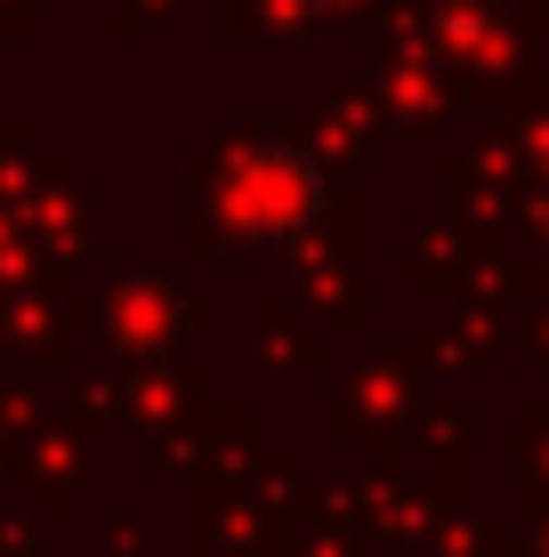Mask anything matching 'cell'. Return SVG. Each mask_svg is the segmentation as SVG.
Listing matches in <instances>:
<instances>
[{
    "label": "cell",
    "instance_id": "obj_1",
    "mask_svg": "<svg viewBox=\"0 0 549 557\" xmlns=\"http://www.w3.org/2000/svg\"><path fill=\"white\" fill-rule=\"evenodd\" d=\"M299 178H315V162L308 153H259V162H242V178H235V210L259 226V235H291V210H283V186H299Z\"/></svg>",
    "mask_w": 549,
    "mask_h": 557
},
{
    "label": "cell",
    "instance_id": "obj_2",
    "mask_svg": "<svg viewBox=\"0 0 549 557\" xmlns=\"http://www.w3.org/2000/svg\"><path fill=\"white\" fill-rule=\"evenodd\" d=\"M291 9H339V0H291Z\"/></svg>",
    "mask_w": 549,
    "mask_h": 557
}]
</instances>
